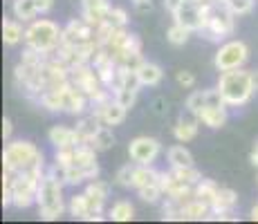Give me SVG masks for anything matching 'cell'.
I'll use <instances>...</instances> for the list:
<instances>
[{"mask_svg": "<svg viewBox=\"0 0 258 224\" xmlns=\"http://www.w3.org/2000/svg\"><path fill=\"white\" fill-rule=\"evenodd\" d=\"M90 146H92L97 153L110 151V148L115 146V134H112V128H110V126H101V128H99L97 134L92 137Z\"/></svg>", "mask_w": 258, "mask_h": 224, "instance_id": "cell-22", "label": "cell"}, {"mask_svg": "<svg viewBox=\"0 0 258 224\" xmlns=\"http://www.w3.org/2000/svg\"><path fill=\"white\" fill-rule=\"evenodd\" d=\"M3 139H5V141H9V139H12V121H9L7 117L3 119Z\"/></svg>", "mask_w": 258, "mask_h": 224, "instance_id": "cell-39", "label": "cell"}, {"mask_svg": "<svg viewBox=\"0 0 258 224\" xmlns=\"http://www.w3.org/2000/svg\"><path fill=\"white\" fill-rule=\"evenodd\" d=\"M68 211H70L72 217H79V220H83L88 213V195L86 193H79V195H74L70 204H68Z\"/></svg>", "mask_w": 258, "mask_h": 224, "instance_id": "cell-29", "label": "cell"}, {"mask_svg": "<svg viewBox=\"0 0 258 224\" xmlns=\"http://www.w3.org/2000/svg\"><path fill=\"white\" fill-rule=\"evenodd\" d=\"M236 202H238L236 191H231V188H218L216 197H213V202H211L209 220H234L231 211H234Z\"/></svg>", "mask_w": 258, "mask_h": 224, "instance_id": "cell-10", "label": "cell"}, {"mask_svg": "<svg viewBox=\"0 0 258 224\" xmlns=\"http://www.w3.org/2000/svg\"><path fill=\"white\" fill-rule=\"evenodd\" d=\"M249 58V49L242 41H227L220 45V49L216 52L213 65L218 72H227V69H238L242 67Z\"/></svg>", "mask_w": 258, "mask_h": 224, "instance_id": "cell-6", "label": "cell"}, {"mask_svg": "<svg viewBox=\"0 0 258 224\" xmlns=\"http://www.w3.org/2000/svg\"><path fill=\"white\" fill-rule=\"evenodd\" d=\"M160 173L153 166H142V164H135V173H133V188L140 191L144 186H151V184H160Z\"/></svg>", "mask_w": 258, "mask_h": 224, "instance_id": "cell-18", "label": "cell"}, {"mask_svg": "<svg viewBox=\"0 0 258 224\" xmlns=\"http://www.w3.org/2000/svg\"><path fill=\"white\" fill-rule=\"evenodd\" d=\"M234 18H236V14H231L225 3L216 0L211 7L209 21H207V25L200 29V34L207 38V41L220 43L222 38L229 36V34L234 32Z\"/></svg>", "mask_w": 258, "mask_h": 224, "instance_id": "cell-5", "label": "cell"}, {"mask_svg": "<svg viewBox=\"0 0 258 224\" xmlns=\"http://www.w3.org/2000/svg\"><path fill=\"white\" fill-rule=\"evenodd\" d=\"M153 106H155V112H157V114H164V101H162V99H157Z\"/></svg>", "mask_w": 258, "mask_h": 224, "instance_id": "cell-41", "label": "cell"}, {"mask_svg": "<svg viewBox=\"0 0 258 224\" xmlns=\"http://www.w3.org/2000/svg\"><path fill=\"white\" fill-rule=\"evenodd\" d=\"M21 23L23 21H18V18H7L5 16V21H3V41H5V45L14 47V45L25 41V29H23Z\"/></svg>", "mask_w": 258, "mask_h": 224, "instance_id": "cell-19", "label": "cell"}, {"mask_svg": "<svg viewBox=\"0 0 258 224\" xmlns=\"http://www.w3.org/2000/svg\"><path fill=\"white\" fill-rule=\"evenodd\" d=\"M12 12H14V18H18V21H23V23H32L34 18L38 16L36 0H14Z\"/></svg>", "mask_w": 258, "mask_h": 224, "instance_id": "cell-21", "label": "cell"}, {"mask_svg": "<svg viewBox=\"0 0 258 224\" xmlns=\"http://www.w3.org/2000/svg\"><path fill=\"white\" fill-rule=\"evenodd\" d=\"M207 106H209V90H196V92L188 94V99H186V110L188 112L198 114L202 108H207Z\"/></svg>", "mask_w": 258, "mask_h": 224, "instance_id": "cell-27", "label": "cell"}, {"mask_svg": "<svg viewBox=\"0 0 258 224\" xmlns=\"http://www.w3.org/2000/svg\"><path fill=\"white\" fill-rule=\"evenodd\" d=\"M94 41V27L86 18H74L63 27V34H61V43L63 45H83V43H90Z\"/></svg>", "mask_w": 258, "mask_h": 224, "instance_id": "cell-8", "label": "cell"}, {"mask_svg": "<svg viewBox=\"0 0 258 224\" xmlns=\"http://www.w3.org/2000/svg\"><path fill=\"white\" fill-rule=\"evenodd\" d=\"M256 179H258V177H256Z\"/></svg>", "mask_w": 258, "mask_h": 224, "instance_id": "cell-44", "label": "cell"}, {"mask_svg": "<svg viewBox=\"0 0 258 224\" xmlns=\"http://www.w3.org/2000/svg\"><path fill=\"white\" fill-rule=\"evenodd\" d=\"M191 29L184 27V25H180V23H173L171 27H168V32H166V38H168V43L171 45H175V47H182V45H186V41L191 38Z\"/></svg>", "mask_w": 258, "mask_h": 224, "instance_id": "cell-26", "label": "cell"}, {"mask_svg": "<svg viewBox=\"0 0 258 224\" xmlns=\"http://www.w3.org/2000/svg\"><path fill=\"white\" fill-rule=\"evenodd\" d=\"M184 3H188V0H164V7H166V12L173 14V12H177Z\"/></svg>", "mask_w": 258, "mask_h": 224, "instance_id": "cell-37", "label": "cell"}, {"mask_svg": "<svg viewBox=\"0 0 258 224\" xmlns=\"http://www.w3.org/2000/svg\"><path fill=\"white\" fill-rule=\"evenodd\" d=\"M218 184L213 182V179H205L202 177L200 182L193 186V195L198 197V200H202V202H207L211 206V202H213V197H216V193H218Z\"/></svg>", "mask_w": 258, "mask_h": 224, "instance_id": "cell-25", "label": "cell"}, {"mask_svg": "<svg viewBox=\"0 0 258 224\" xmlns=\"http://www.w3.org/2000/svg\"><path fill=\"white\" fill-rule=\"evenodd\" d=\"M133 5H135V9H137V12H142V14L151 12V7H153L151 0H133Z\"/></svg>", "mask_w": 258, "mask_h": 224, "instance_id": "cell-36", "label": "cell"}, {"mask_svg": "<svg viewBox=\"0 0 258 224\" xmlns=\"http://www.w3.org/2000/svg\"><path fill=\"white\" fill-rule=\"evenodd\" d=\"M86 193L88 195H92V197H97V200L106 202V197L110 195V184L101 182V179H90V184L86 186Z\"/></svg>", "mask_w": 258, "mask_h": 224, "instance_id": "cell-31", "label": "cell"}, {"mask_svg": "<svg viewBox=\"0 0 258 224\" xmlns=\"http://www.w3.org/2000/svg\"><path fill=\"white\" fill-rule=\"evenodd\" d=\"M137 72V79H140L142 86L146 88H155L162 83V79H164V69H162L157 63H151V61H144L140 67L135 69Z\"/></svg>", "mask_w": 258, "mask_h": 224, "instance_id": "cell-16", "label": "cell"}, {"mask_svg": "<svg viewBox=\"0 0 258 224\" xmlns=\"http://www.w3.org/2000/svg\"><path fill=\"white\" fill-rule=\"evenodd\" d=\"M211 215V206L207 202L198 200V197H193L191 202H186L184 206H182V220H209Z\"/></svg>", "mask_w": 258, "mask_h": 224, "instance_id": "cell-20", "label": "cell"}, {"mask_svg": "<svg viewBox=\"0 0 258 224\" xmlns=\"http://www.w3.org/2000/svg\"><path fill=\"white\" fill-rule=\"evenodd\" d=\"M222 3L229 7L231 14H236V16H245V14L251 12V7H254V0H222Z\"/></svg>", "mask_w": 258, "mask_h": 224, "instance_id": "cell-34", "label": "cell"}, {"mask_svg": "<svg viewBox=\"0 0 258 224\" xmlns=\"http://www.w3.org/2000/svg\"><path fill=\"white\" fill-rule=\"evenodd\" d=\"M137 195H140V200L142 202H146V204H157L164 197V191L160 188V184H151V186H144L137 191Z\"/></svg>", "mask_w": 258, "mask_h": 224, "instance_id": "cell-30", "label": "cell"}, {"mask_svg": "<svg viewBox=\"0 0 258 224\" xmlns=\"http://www.w3.org/2000/svg\"><path fill=\"white\" fill-rule=\"evenodd\" d=\"M43 168V153L32 141H9L3 151V171L23 173Z\"/></svg>", "mask_w": 258, "mask_h": 224, "instance_id": "cell-3", "label": "cell"}, {"mask_svg": "<svg viewBox=\"0 0 258 224\" xmlns=\"http://www.w3.org/2000/svg\"><path fill=\"white\" fill-rule=\"evenodd\" d=\"M198 119H200L202 126L211 128V130L222 128L227 123V106H207V108H202V110L198 112Z\"/></svg>", "mask_w": 258, "mask_h": 224, "instance_id": "cell-15", "label": "cell"}, {"mask_svg": "<svg viewBox=\"0 0 258 224\" xmlns=\"http://www.w3.org/2000/svg\"><path fill=\"white\" fill-rule=\"evenodd\" d=\"M249 162H251V164H254V166L258 168V143L254 146V151H251V155H249Z\"/></svg>", "mask_w": 258, "mask_h": 224, "instance_id": "cell-40", "label": "cell"}, {"mask_svg": "<svg viewBox=\"0 0 258 224\" xmlns=\"http://www.w3.org/2000/svg\"><path fill=\"white\" fill-rule=\"evenodd\" d=\"M36 206H38V215L47 222L58 220V217L63 215V211H66V202H63V182L54 175V173H45L41 179V184H38Z\"/></svg>", "mask_w": 258, "mask_h": 224, "instance_id": "cell-2", "label": "cell"}, {"mask_svg": "<svg viewBox=\"0 0 258 224\" xmlns=\"http://www.w3.org/2000/svg\"><path fill=\"white\" fill-rule=\"evenodd\" d=\"M36 7H38V14H47L54 7V0H36Z\"/></svg>", "mask_w": 258, "mask_h": 224, "instance_id": "cell-38", "label": "cell"}, {"mask_svg": "<svg viewBox=\"0 0 258 224\" xmlns=\"http://www.w3.org/2000/svg\"><path fill=\"white\" fill-rule=\"evenodd\" d=\"M47 139L54 148H74L81 143L77 128H68V126H52L47 132Z\"/></svg>", "mask_w": 258, "mask_h": 224, "instance_id": "cell-13", "label": "cell"}, {"mask_svg": "<svg viewBox=\"0 0 258 224\" xmlns=\"http://www.w3.org/2000/svg\"><path fill=\"white\" fill-rule=\"evenodd\" d=\"M173 18H175V23L184 25L188 27L191 32H200L202 27H205V12H202V7L196 3V0H188V3L182 5L177 12H173Z\"/></svg>", "mask_w": 258, "mask_h": 224, "instance_id": "cell-9", "label": "cell"}, {"mask_svg": "<svg viewBox=\"0 0 258 224\" xmlns=\"http://www.w3.org/2000/svg\"><path fill=\"white\" fill-rule=\"evenodd\" d=\"M162 153V143L155 137H135L128 143V155L135 164L142 166H153L157 157Z\"/></svg>", "mask_w": 258, "mask_h": 224, "instance_id": "cell-7", "label": "cell"}, {"mask_svg": "<svg viewBox=\"0 0 258 224\" xmlns=\"http://www.w3.org/2000/svg\"><path fill=\"white\" fill-rule=\"evenodd\" d=\"M133 173H135V162L126 164L115 173V184L121 188H133Z\"/></svg>", "mask_w": 258, "mask_h": 224, "instance_id": "cell-32", "label": "cell"}, {"mask_svg": "<svg viewBox=\"0 0 258 224\" xmlns=\"http://www.w3.org/2000/svg\"><path fill=\"white\" fill-rule=\"evenodd\" d=\"M112 5L108 0H81V18H86L92 27L101 25L110 14Z\"/></svg>", "mask_w": 258, "mask_h": 224, "instance_id": "cell-11", "label": "cell"}, {"mask_svg": "<svg viewBox=\"0 0 258 224\" xmlns=\"http://www.w3.org/2000/svg\"><path fill=\"white\" fill-rule=\"evenodd\" d=\"M251 81H254V90L258 92V69L256 72H251Z\"/></svg>", "mask_w": 258, "mask_h": 224, "instance_id": "cell-42", "label": "cell"}, {"mask_svg": "<svg viewBox=\"0 0 258 224\" xmlns=\"http://www.w3.org/2000/svg\"><path fill=\"white\" fill-rule=\"evenodd\" d=\"M101 126H103L101 119H99L94 112L81 114V119L77 121V132H79V139H81V143H90L92 137L97 134V130H99Z\"/></svg>", "mask_w": 258, "mask_h": 224, "instance_id": "cell-17", "label": "cell"}, {"mask_svg": "<svg viewBox=\"0 0 258 224\" xmlns=\"http://www.w3.org/2000/svg\"><path fill=\"white\" fill-rule=\"evenodd\" d=\"M198 130H200V119H198V114L191 112V117H184V114H182V117L177 119V123L173 126V137H175L180 143H186V141H191V139L198 137Z\"/></svg>", "mask_w": 258, "mask_h": 224, "instance_id": "cell-14", "label": "cell"}, {"mask_svg": "<svg viewBox=\"0 0 258 224\" xmlns=\"http://www.w3.org/2000/svg\"><path fill=\"white\" fill-rule=\"evenodd\" d=\"M251 220H256V222H258V202H256V206L251 208Z\"/></svg>", "mask_w": 258, "mask_h": 224, "instance_id": "cell-43", "label": "cell"}, {"mask_svg": "<svg viewBox=\"0 0 258 224\" xmlns=\"http://www.w3.org/2000/svg\"><path fill=\"white\" fill-rule=\"evenodd\" d=\"M90 112H94L99 119H101L103 126H110V128H112V126H119V123H123L128 108H123L121 103L117 101V99H112V101H108L106 106L90 108Z\"/></svg>", "mask_w": 258, "mask_h": 224, "instance_id": "cell-12", "label": "cell"}, {"mask_svg": "<svg viewBox=\"0 0 258 224\" xmlns=\"http://www.w3.org/2000/svg\"><path fill=\"white\" fill-rule=\"evenodd\" d=\"M218 90H220L222 99H225L227 108H240L251 99L254 90V81H251V72L245 69H227L218 79Z\"/></svg>", "mask_w": 258, "mask_h": 224, "instance_id": "cell-1", "label": "cell"}, {"mask_svg": "<svg viewBox=\"0 0 258 224\" xmlns=\"http://www.w3.org/2000/svg\"><path fill=\"white\" fill-rule=\"evenodd\" d=\"M175 81L177 86H182L184 90H191L196 86V74L188 72V69H180V72H175Z\"/></svg>", "mask_w": 258, "mask_h": 224, "instance_id": "cell-35", "label": "cell"}, {"mask_svg": "<svg viewBox=\"0 0 258 224\" xmlns=\"http://www.w3.org/2000/svg\"><path fill=\"white\" fill-rule=\"evenodd\" d=\"M106 21L115 29H123V27H128V14H126V9H121V7H112Z\"/></svg>", "mask_w": 258, "mask_h": 224, "instance_id": "cell-33", "label": "cell"}, {"mask_svg": "<svg viewBox=\"0 0 258 224\" xmlns=\"http://www.w3.org/2000/svg\"><path fill=\"white\" fill-rule=\"evenodd\" d=\"M173 175L180 179L182 184H188V186H196L198 182L202 179V173L198 171L196 166H188V168H171Z\"/></svg>", "mask_w": 258, "mask_h": 224, "instance_id": "cell-28", "label": "cell"}, {"mask_svg": "<svg viewBox=\"0 0 258 224\" xmlns=\"http://www.w3.org/2000/svg\"><path fill=\"white\" fill-rule=\"evenodd\" d=\"M166 155H168V162H171V168H188V166H193V155L186 151L184 146H171Z\"/></svg>", "mask_w": 258, "mask_h": 224, "instance_id": "cell-24", "label": "cell"}, {"mask_svg": "<svg viewBox=\"0 0 258 224\" xmlns=\"http://www.w3.org/2000/svg\"><path fill=\"white\" fill-rule=\"evenodd\" d=\"M108 217L115 222H131L135 217V206L128 200H119L112 204V208L108 211Z\"/></svg>", "mask_w": 258, "mask_h": 224, "instance_id": "cell-23", "label": "cell"}, {"mask_svg": "<svg viewBox=\"0 0 258 224\" xmlns=\"http://www.w3.org/2000/svg\"><path fill=\"white\" fill-rule=\"evenodd\" d=\"M61 34L63 29L56 23L47 21V18H38V21L29 23V27L25 29V45L36 49V52L52 54L61 45Z\"/></svg>", "mask_w": 258, "mask_h": 224, "instance_id": "cell-4", "label": "cell"}]
</instances>
